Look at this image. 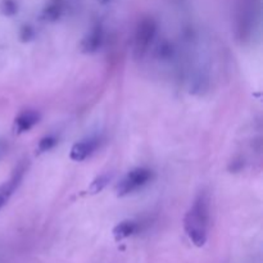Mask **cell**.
Wrapping results in <instances>:
<instances>
[{
  "label": "cell",
  "mask_w": 263,
  "mask_h": 263,
  "mask_svg": "<svg viewBox=\"0 0 263 263\" xmlns=\"http://www.w3.org/2000/svg\"><path fill=\"white\" fill-rule=\"evenodd\" d=\"M40 120V116L36 110H25L21 113L14 121V130L15 133L22 134L30 131L36 123Z\"/></svg>",
  "instance_id": "8992f818"
},
{
  "label": "cell",
  "mask_w": 263,
  "mask_h": 263,
  "mask_svg": "<svg viewBox=\"0 0 263 263\" xmlns=\"http://www.w3.org/2000/svg\"><path fill=\"white\" fill-rule=\"evenodd\" d=\"M152 179V171L144 167H138L128 172L117 185L118 195H128L145 186Z\"/></svg>",
  "instance_id": "3957f363"
},
{
  "label": "cell",
  "mask_w": 263,
  "mask_h": 263,
  "mask_svg": "<svg viewBox=\"0 0 263 263\" xmlns=\"http://www.w3.org/2000/svg\"><path fill=\"white\" fill-rule=\"evenodd\" d=\"M157 35V23L152 18H144L139 22L134 35V57L143 59L148 54Z\"/></svg>",
  "instance_id": "7a4b0ae2"
},
{
  "label": "cell",
  "mask_w": 263,
  "mask_h": 263,
  "mask_svg": "<svg viewBox=\"0 0 263 263\" xmlns=\"http://www.w3.org/2000/svg\"><path fill=\"white\" fill-rule=\"evenodd\" d=\"M55 138H53V136H46V138H44L43 140L39 143V151H40L41 153H43V152L50 151V149L55 145Z\"/></svg>",
  "instance_id": "30bf717a"
},
{
  "label": "cell",
  "mask_w": 263,
  "mask_h": 263,
  "mask_svg": "<svg viewBox=\"0 0 263 263\" xmlns=\"http://www.w3.org/2000/svg\"><path fill=\"white\" fill-rule=\"evenodd\" d=\"M98 140L97 139H85V140L79 141V143L74 144L71 149V159L74 162H81L85 161L86 158H89L92 153L95 152V149L98 148Z\"/></svg>",
  "instance_id": "277c9868"
},
{
  "label": "cell",
  "mask_w": 263,
  "mask_h": 263,
  "mask_svg": "<svg viewBox=\"0 0 263 263\" xmlns=\"http://www.w3.org/2000/svg\"><path fill=\"white\" fill-rule=\"evenodd\" d=\"M138 229L139 226L135 221H122L113 229V235H115L116 240H123V239H127L131 235H134L138 231Z\"/></svg>",
  "instance_id": "ba28073f"
},
{
  "label": "cell",
  "mask_w": 263,
  "mask_h": 263,
  "mask_svg": "<svg viewBox=\"0 0 263 263\" xmlns=\"http://www.w3.org/2000/svg\"><path fill=\"white\" fill-rule=\"evenodd\" d=\"M23 172H25V168H17V171L12 175L8 181H5L4 184L0 185V208L5 204V203L9 200V198L12 197V194L14 193V190L17 189L18 184L22 180Z\"/></svg>",
  "instance_id": "5b68a950"
},
{
  "label": "cell",
  "mask_w": 263,
  "mask_h": 263,
  "mask_svg": "<svg viewBox=\"0 0 263 263\" xmlns=\"http://www.w3.org/2000/svg\"><path fill=\"white\" fill-rule=\"evenodd\" d=\"M102 43L103 33L99 28H97V30L91 31V32L82 40L81 48L85 53H95V51L102 46Z\"/></svg>",
  "instance_id": "52a82bcc"
},
{
  "label": "cell",
  "mask_w": 263,
  "mask_h": 263,
  "mask_svg": "<svg viewBox=\"0 0 263 263\" xmlns=\"http://www.w3.org/2000/svg\"><path fill=\"white\" fill-rule=\"evenodd\" d=\"M109 180H110V175L108 174L102 175V176H99L98 179H95L94 181L91 182V185H90V192H91V194H97V193L102 192V190L107 186Z\"/></svg>",
  "instance_id": "9c48e42d"
},
{
  "label": "cell",
  "mask_w": 263,
  "mask_h": 263,
  "mask_svg": "<svg viewBox=\"0 0 263 263\" xmlns=\"http://www.w3.org/2000/svg\"><path fill=\"white\" fill-rule=\"evenodd\" d=\"M185 233L193 244L203 247L208 238L210 228V198L205 193H200L193 202L184 220Z\"/></svg>",
  "instance_id": "6da1fadb"
}]
</instances>
